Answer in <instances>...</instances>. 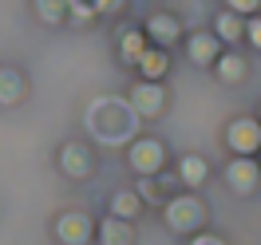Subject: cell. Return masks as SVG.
Returning <instances> with one entry per match:
<instances>
[{
	"label": "cell",
	"mask_w": 261,
	"mask_h": 245,
	"mask_svg": "<svg viewBox=\"0 0 261 245\" xmlns=\"http://www.w3.org/2000/svg\"><path fill=\"white\" fill-rule=\"evenodd\" d=\"M130 166H135L139 174H154V170L163 166V143H154V139H139V143L130 147Z\"/></svg>",
	"instance_id": "obj_1"
},
{
	"label": "cell",
	"mask_w": 261,
	"mask_h": 245,
	"mask_svg": "<svg viewBox=\"0 0 261 245\" xmlns=\"http://www.w3.org/2000/svg\"><path fill=\"white\" fill-rule=\"evenodd\" d=\"M198 217H202V206H198L194 198H174V202L166 206V222L174 229H194Z\"/></svg>",
	"instance_id": "obj_2"
},
{
	"label": "cell",
	"mask_w": 261,
	"mask_h": 245,
	"mask_svg": "<svg viewBox=\"0 0 261 245\" xmlns=\"http://www.w3.org/2000/svg\"><path fill=\"white\" fill-rule=\"evenodd\" d=\"M229 147L242 150V154L257 150L261 147V127H257V123H249V119H238V123L229 127Z\"/></svg>",
	"instance_id": "obj_3"
},
{
	"label": "cell",
	"mask_w": 261,
	"mask_h": 245,
	"mask_svg": "<svg viewBox=\"0 0 261 245\" xmlns=\"http://www.w3.org/2000/svg\"><path fill=\"white\" fill-rule=\"evenodd\" d=\"M130 103H135V111H143V115H154V111H163V87H159L154 79L139 83V87L130 91Z\"/></svg>",
	"instance_id": "obj_4"
},
{
	"label": "cell",
	"mask_w": 261,
	"mask_h": 245,
	"mask_svg": "<svg viewBox=\"0 0 261 245\" xmlns=\"http://www.w3.org/2000/svg\"><path fill=\"white\" fill-rule=\"evenodd\" d=\"M226 178H229V186H233L238 194H249V190L257 186V166L249 162V158H238V162L226 170Z\"/></svg>",
	"instance_id": "obj_5"
},
{
	"label": "cell",
	"mask_w": 261,
	"mask_h": 245,
	"mask_svg": "<svg viewBox=\"0 0 261 245\" xmlns=\"http://www.w3.org/2000/svg\"><path fill=\"white\" fill-rule=\"evenodd\" d=\"M56 233H60V241H67V245H80L83 237L91 233V226H87V217H83V213H67V217H60Z\"/></svg>",
	"instance_id": "obj_6"
},
{
	"label": "cell",
	"mask_w": 261,
	"mask_h": 245,
	"mask_svg": "<svg viewBox=\"0 0 261 245\" xmlns=\"http://www.w3.org/2000/svg\"><path fill=\"white\" fill-rule=\"evenodd\" d=\"M214 56H218V40L214 36H194L190 40V60L194 64H210Z\"/></svg>",
	"instance_id": "obj_7"
},
{
	"label": "cell",
	"mask_w": 261,
	"mask_h": 245,
	"mask_svg": "<svg viewBox=\"0 0 261 245\" xmlns=\"http://www.w3.org/2000/svg\"><path fill=\"white\" fill-rule=\"evenodd\" d=\"M178 174H182V182H186V186H198V182L206 178V162H202V158H194V154H186V158H182V166H178Z\"/></svg>",
	"instance_id": "obj_8"
},
{
	"label": "cell",
	"mask_w": 261,
	"mask_h": 245,
	"mask_svg": "<svg viewBox=\"0 0 261 245\" xmlns=\"http://www.w3.org/2000/svg\"><path fill=\"white\" fill-rule=\"evenodd\" d=\"M20 91H24V83L16 71H0V103H16Z\"/></svg>",
	"instance_id": "obj_9"
},
{
	"label": "cell",
	"mask_w": 261,
	"mask_h": 245,
	"mask_svg": "<svg viewBox=\"0 0 261 245\" xmlns=\"http://www.w3.org/2000/svg\"><path fill=\"white\" fill-rule=\"evenodd\" d=\"M218 75H222L226 83H238V79L245 75V60H242V56H222V64H218Z\"/></svg>",
	"instance_id": "obj_10"
},
{
	"label": "cell",
	"mask_w": 261,
	"mask_h": 245,
	"mask_svg": "<svg viewBox=\"0 0 261 245\" xmlns=\"http://www.w3.org/2000/svg\"><path fill=\"white\" fill-rule=\"evenodd\" d=\"M139 67H143L147 79H159V75L166 71V56H159V51H143V56H139Z\"/></svg>",
	"instance_id": "obj_11"
},
{
	"label": "cell",
	"mask_w": 261,
	"mask_h": 245,
	"mask_svg": "<svg viewBox=\"0 0 261 245\" xmlns=\"http://www.w3.org/2000/svg\"><path fill=\"white\" fill-rule=\"evenodd\" d=\"M150 36H159L163 44H170V40L178 36V24H174V16H154V20H150Z\"/></svg>",
	"instance_id": "obj_12"
},
{
	"label": "cell",
	"mask_w": 261,
	"mask_h": 245,
	"mask_svg": "<svg viewBox=\"0 0 261 245\" xmlns=\"http://www.w3.org/2000/svg\"><path fill=\"white\" fill-rule=\"evenodd\" d=\"M103 245H130V229L123 222H107L103 226Z\"/></svg>",
	"instance_id": "obj_13"
},
{
	"label": "cell",
	"mask_w": 261,
	"mask_h": 245,
	"mask_svg": "<svg viewBox=\"0 0 261 245\" xmlns=\"http://www.w3.org/2000/svg\"><path fill=\"white\" fill-rule=\"evenodd\" d=\"M218 36H222V40H238V36H242V24H238V16H233V12L218 16Z\"/></svg>",
	"instance_id": "obj_14"
},
{
	"label": "cell",
	"mask_w": 261,
	"mask_h": 245,
	"mask_svg": "<svg viewBox=\"0 0 261 245\" xmlns=\"http://www.w3.org/2000/svg\"><path fill=\"white\" fill-rule=\"evenodd\" d=\"M64 166L71 170V174H83V170H87V158H83V150H80V147H67V150H64Z\"/></svg>",
	"instance_id": "obj_15"
},
{
	"label": "cell",
	"mask_w": 261,
	"mask_h": 245,
	"mask_svg": "<svg viewBox=\"0 0 261 245\" xmlns=\"http://www.w3.org/2000/svg\"><path fill=\"white\" fill-rule=\"evenodd\" d=\"M143 36H135V32H127L123 36V56H127V60H135V64H139V56H143Z\"/></svg>",
	"instance_id": "obj_16"
},
{
	"label": "cell",
	"mask_w": 261,
	"mask_h": 245,
	"mask_svg": "<svg viewBox=\"0 0 261 245\" xmlns=\"http://www.w3.org/2000/svg\"><path fill=\"white\" fill-rule=\"evenodd\" d=\"M115 213H123V217H135V210H139V198L135 194H115Z\"/></svg>",
	"instance_id": "obj_17"
},
{
	"label": "cell",
	"mask_w": 261,
	"mask_h": 245,
	"mask_svg": "<svg viewBox=\"0 0 261 245\" xmlns=\"http://www.w3.org/2000/svg\"><path fill=\"white\" fill-rule=\"evenodd\" d=\"M40 16L44 20H60L64 16V0H40Z\"/></svg>",
	"instance_id": "obj_18"
},
{
	"label": "cell",
	"mask_w": 261,
	"mask_h": 245,
	"mask_svg": "<svg viewBox=\"0 0 261 245\" xmlns=\"http://www.w3.org/2000/svg\"><path fill=\"white\" fill-rule=\"evenodd\" d=\"M257 4H261V0H229V8H233V12H253Z\"/></svg>",
	"instance_id": "obj_19"
},
{
	"label": "cell",
	"mask_w": 261,
	"mask_h": 245,
	"mask_svg": "<svg viewBox=\"0 0 261 245\" xmlns=\"http://www.w3.org/2000/svg\"><path fill=\"white\" fill-rule=\"evenodd\" d=\"M91 4H95L99 12H111V8H119V4H123V0H91Z\"/></svg>",
	"instance_id": "obj_20"
},
{
	"label": "cell",
	"mask_w": 261,
	"mask_h": 245,
	"mask_svg": "<svg viewBox=\"0 0 261 245\" xmlns=\"http://www.w3.org/2000/svg\"><path fill=\"white\" fill-rule=\"evenodd\" d=\"M249 40L261 48V20H253V24H249Z\"/></svg>",
	"instance_id": "obj_21"
},
{
	"label": "cell",
	"mask_w": 261,
	"mask_h": 245,
	"mask_svg": "<svg viewBox=\"0 0 261 245\" xmlns=\"http://www.w3.org/2000/svg\"><path fill=\"white\" fill-rule=\"evenodd\" d=\"M194 245H222V241H218V237H198Z\"/></svg>",
	"instance_id": "obj_22"
}]
</instances>
